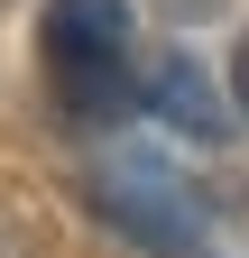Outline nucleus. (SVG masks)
<instances>
[{"label":"nucleus","mask_w":249,"mask_h":258,"mask_svg":"<svg viewBox=\"0 0 249 258\" xmlns=\"http://www.w3.org/2000/svg\"><path fill=\"white\" fill-rule=\"evenodd\" d=\"M46 83L74 129H111L139 111L130 74V0H46Z\"/></svg>","instance_id":"obj_1"},{"label":"nucleus","mask_w":249,"mask_h":258,"mask_svg":"<svg viewBox=\"0 0 249 258\" xmlns=\"http://www.w3.org/2000/svg\"><path fill=\"white\" fill-rule=\"evenodd\" d=\"M0 258H28V240H19V231H0Z\"/></svg>","instance_id":"obj_6"},{"label":"nucleus","mask_w":249,"mask_h":258,"mask_svg":"<svg viewBox=\"0 0 249 258\" xmlns=\"http://www.w3.org/2000/svg\"><path fill=\"white\" fill-rule=\"evenodd\" d=\"M157 10H166V19H212L222 0H157Z\"/></svg>","instance_id":"obj_5"},{"label":"nucleus","mask_w":249,"mask_h":258,"mask_svg":"<svg viewBox=\"0 0 249 258\" xmlns=\"http://www.w3.org/2000/svg\"><path fill=\"white\" fill-rule=\"evenodd\" d=\"M92 212H102L111 231H130L139 249H184L194 221H203L194 184H175L157 157H111V166L92 175Z\"/></svg>","instance_id":"obj_2"},{"label":"nucleus","mask_w":249,"mask_h":258,"mask_svg":"<svg viewBox=\"0 0 249 258\" xmlns=\"http://www.w3.org/2000/svg\"><path fill=\"white\" fill-rule=\"evenodd\" d=\"M231 102H240V120H249V37H240V55H231Z\"/></svg>","instance_id":"obj_4"},{"label":"nucleus","mask_w":249,"mask_h":258,"mask_svg":"<svg viewBox=\"0 0 249 258\" xmlns=\"http://www.w3.org/2000/svg\"><path fill=\"white\" fill-rule=\"evenodd\" d=\"M139 111L166 120V129H184V139H203V148L231 139V102L212 92V74H203L184 46H166L157 64H139Z\"/></svg>","instance_id":"obj_3"}]
</instances>
